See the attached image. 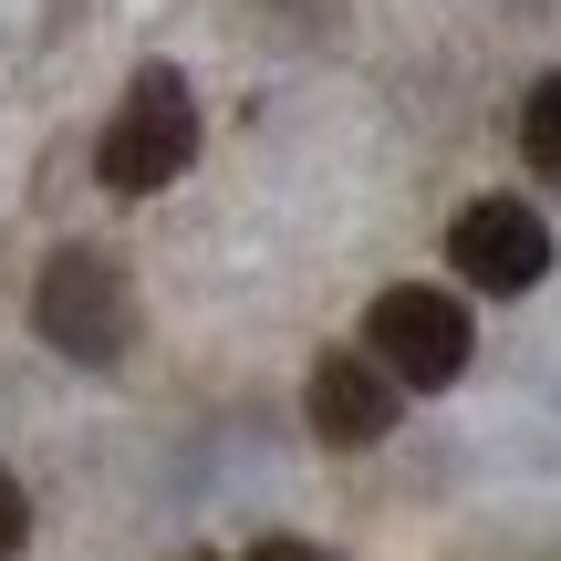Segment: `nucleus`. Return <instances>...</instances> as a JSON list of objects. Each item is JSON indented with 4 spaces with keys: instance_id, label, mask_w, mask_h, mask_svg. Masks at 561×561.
I'll return each instance as SVG.
<instances>
[{
    "instance_id": "nucleus-1",
    "label": "nucleus",
    "mask_w": 561,
    "mask_h": 561,
    "mask_svg": "<svg viewBox=\"0 0 561 561\" xmlns=\"http://www.w3.org/2000/svg\"><path fill=\"white\" fill-rule=\"evenodd\" d=\"M187 157H198V94H187V73L146 62V73L125 83L115 125H104V146H94V178L115 187V198H157V187L187 178Z\"/></svg>"
},
{
    "instance_id": "nucleus-2",
    "label": "nucleus",
    "mask_w": 561,
    "mask_h": 561,
    "mask_svg": "<svg viewBox=\"0 0 561 561\" xmlns=\"http://www.w3.org/2000/svg\"><path fill=\"white\" fill-rule=\"evenodd\" d=\"M32 322L53 354L73 364H115L125 343H136V291H125V271L104 261V250H53L32 280Z\"/></svg>"
},
{
    "instance_id": "nucleus-3",
    "label": "nucleus",
    "mask_w": 561,
    "mask_h": 561,
    "mask_svg": "<svg viewBox=\"0 0 561 561\" xmlns=\"http://www.w3.org/2000/svg\"><path fill=\"white\" fill-rule=\"evenodd\" d=\"M364 354L396 375V396H437V385L468 375V354H479V322L458 312L447 291H375V312H364Z\"/></svg>"
},
{
    "instance_id": "nucleus-4",
    "label": "nucleus",
    "mask_w": 561,
    "mask_h": 561,
    "mask_svg": "<svg viewBox=\"0 0 561 561\" xmlns=\"http://www.w3.org/2000/svg\"><path fill=\"white\" fill-rule=\"evenodd\" d=\"M447 261H458L468 291L510 301V291H541V271H551V229H541V208H530V198H468L458 229H447Z\"/></svg>"
},
{
    "instance_id": "nucleus-5",
    "label": "nucleus",
    "mask_w": 561,
    "mask_h": 561,
    "mask_svg": "<svg viewBox=\"0 0 561 561\" xmlns=\"http://www.w3.org/2000/svg\"><path fill=\"white\" fill-rule=\"evenodd\" d=\"M301 416H312L322 447H375V437H396L405 396H396V375L375 354H322L312 385H301Z\"/></svg>"
},
{
    "instance_id": "nucleus-6",
    "label": "nucleus",
    "mask_w": 561,
    "mask_h": 561,
    "mask_svg": "<svg viewBox=\"0 0 561 561\" xmlns=\"http://www.w3.org/2000/svg\"><path fill=\"white\" fill-rule=\"evenodd\" d=\"M520 157L541 178H561V73H541V94L520 104Z\"/></svg>"
},
{
    "instance_id": "nucleus-7",
    "label": "nucleus",
    "mask_w": 561,
    "mask_h": 561,
    "mask_svg": "<svg viewBox=\"0 0 561 561\" xmlns=\"http://www.w3.org/2000/svg\"><path fill=\"white\" fill-rule=\"evenodd\" d=\"M21 541H32V500H21V479L0 468V561H11Z\"/></svg>"
},
{
    "instance_id": "nucleus-8",
    "label": "nucleus",
    "mask_w": 561,
    "mask_h": 561,
    "mask_svg": "<svg viewBox=\"0 0 561 561\" xmlns=\"http://www.w3.org/2000/svg\"><path fill=\"white\" fill-rule=\"evenodd\" d=\"M250 561H333V551H312V541H261Z\"/></svg>"
},
{
    "instance_id": "nucleus-9",
    "label": "nucleus",
    "mask_w": 561,
    "mask_h": 561,
    "mask_svg": "<svg viewBox=\"0 0 561 561\" xmlns=\"http://www.w3.org/2000/svg\"><path fill=\"white\" fill-rule=\"evenodd\" d=\"M178 561H208V551H178Z\"/></svg>"
}]
</instances>
